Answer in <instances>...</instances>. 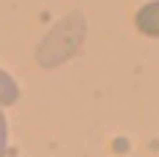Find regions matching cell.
<instances>
[{"instance_id": "cell-1", "label": "cell", "mask_w": 159, "mask_h": 157, "mask_svg": "<svg viewBox=\"0 0 159 157\" xmlns=\"http://www.w3.org/2000/svg\"><path fill=\"white\" fill-rule=\"evenodd\" d=\"M84 39H87V20H84L81 11H70L67 17L53 22V28L39 39L36 65L50 70V67H59V65L70 62L81 51Z\"/></svg>"}, {"instance_id": "cell-2", "label": "cell", "mask_w": 159, "mask_h": 157, "mask_svg": "<svg viewBox=\"0 0 159 157\" xmlns=\"http://www.w3.org/2000/svg\"><path fill=\"white\" fill-rule=\"evenodd\" d=\"M134 25H137L140 34H145L151 39H159V0H151V3L137 8Z\"/></svg>"}, {"instance_id": "cell-3", "label": "cell", "mask_w": 159, "mask_h": 157, "mask_svg": "<svg viewBox=\"0 0 159 157\" xmlns=\"http://www.w3.org/2000/svg\"><path fill=\"white\" fill-rule=\"evenodd\" d=\"M17 101H20V84L14 81L8 70L0 67V107H11Z\"/></svg>"}, {"instance_id": "cell-4", "label": "cell", "mask_w": 159, "mask_h": 157, "mask_svg": "<svg viewBox=\"0 0 159 157\" xmlns=\"http://www.w3.org/2000/svg\"><path fill=\"white\" fill-rule=\"evenodd\" d=\"M6 152H8V121L0 110V157H6Z\"/></svg>"}]
</instances>
